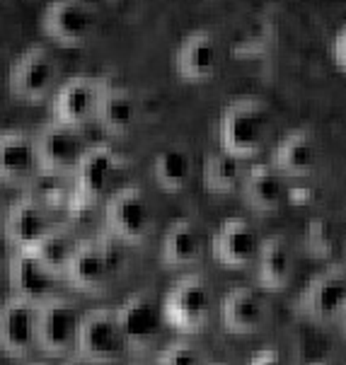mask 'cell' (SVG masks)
Instances as JSON below:
<instances>
[{
	"label": "cell",
	"mask_w": 346,
	"mask_h": 365,
	"mask_svg": "<svg viewBox=\"0 0 346 365\" xmlns=\"http://www.w3.org/2000/svg\"><path fill=\"white\" fill-rule=\"evenodd\" d=\"M269 131V109L259 97H238L220 114L218 138L225 153L238 160L252 158L262 150Z\"/></svg>",
	"instance_id": "6da1fadb"
},
{
	"label": "cell",
	"mask_w": 346,
	"mask_h": 365,
	"mask_svg": "<svg viewBox=\"0 0 346 365\" xmlns=\"http://www.w3.org/2000/svg\"><path fill=\"white\" fill-rule=\"evenodd\" d=\"M123 269L121 242L109 232L80 240L63 278L80 290H102Z\"/></svg>",
	"instance_id": "7a4b0ae2"
},
{
	"label": "cell",
	"mask_w": 346,
	"mask_h": 365,
	"mask_svg": "<svg viewBox=\"0 0 346 365\" xmlns=\"http://www.w3.org/2000/svg\"><path fill=\"white\" fill-rule=\"evenodd\" d=\"M213 293L203 274L179 276L163 298V317L177 331H201L211 319Z\"/></svg>",
	"instance_id": "3957f363"
},
{
	"label": "cell",
	"mask_w": 346,
	"mask_h": 365,
	"mask_svg": "<svg viewBox=\"0 0 346 365\" xmlns=\"http://www.w3.org/2000/svg\"><path fill=\"white\" fill-rule=\"evenodd\" d=\"M41 34L63 48H83L95 34L97 15L88 0H49L39 20Z\"/></svg>",
	"instance_id": "277c9868"
},
{
	"label": "cell",
	"mask_w": 346,
	"mask_h": 365,
	"mask_svg": "<svg viewBox=\"0 0 346 365\" xmlns=\"http://www.w3.org/2000/svg\"><path fill=\"white\" fill-rule=\"evenodd\" d=\"M107 232L119 242L141 245L153 230V208L146 191L136 184L116 189L104 206Z\"/></svg>",
	"instance_id": "5b68a950"
},
{
	"label": "cell",
	"mask_w": 346,
	"mask_h": 365,
	"mask_svg": "<svg viewBox=\"0 0 346 365\" xmlns=\"http://www.w3.org/2000/svg\"><path fill=\"white\" fill-rule=\"evenodd\" d=\"M36 160L39 172L56 177H71L78 167L83 153L88 150V143L83 138V128L66 126L58 121H49L34 135Z\"/></svg>",
	"instance_id": "8992f818"
},
{
	"label": "cell",
	"mask_w": 346,
	"mask_h": 365,
	"mask_svg": "<svg viewBox=\"0 0 346 365\" xmlns=\"http://www.w3.org/2000/svg\"><path fill=\"white\" fill-rule=\"evenodd\" d=\"M56 76L58 68L54 53L46 46H29L17 56V61L10 68V95L27 104L44 102L56 85Z\"/></svg>",
	"instance_id": "52a82bcc"
},
{
	"label": "cell",
	"mask_w": 346,
	"mask_h": 365,
	"mask_svg": "<svg viewBox=\"0 0 346 365\" xmlns=\"http://www.w3.org/2000/svg\"><path fill=\"white\" fill-rule=\"evenodd\" d=\"M116 324L121 329V336L126 341V349L146 351L160 339L163 331V302L151 290L131 293L126 300L114 310Z\"/></svg>",
	"instance_id": "ba28073f"
},
{
	"label": "cell",
	"mask_w": 346,
	"mask_h": 365,
	"mask_svg": "<svg viewBox=\"0 0 346 365\" xmlns=\"http://www.w3.org/2000/svg\"><path fill=\"white\" fill-rule=\"evenodd\" d=\"M83 314L63 295H54L36 305V346L49 356H63L76 349V336Z\"/></svg>",
	"instance_id": "9c48e42d"
},
{
	"label": "cell",
	"mask_w": 346,
	"mask_h": 365,
	"mask_svg": "<svg viewBox=\"0 0 346 365\" xmlns=\"http://www.w3.org/2000/svg\"><path fill=\"white\" fill-rule=\"evenodd\" d=\"M78 358L88 363H114L126 351V341L116 324L114 310L97 307L80 319L78 336H76Z\"/></svg>",
	"instance_id": "30bf717a"
},
{
	"label": "cell",
	"mask_w": 346,
	"mask_h": 365,
	"mask_svg": "<svg viewBox=\"0 0 346 365\" xmlns=\"http://www.w3.org/2000/svg\"><path fill=\"white\" fill-rule=\"evenodd\" d=\"M346 305V269L344 266H327L325 271L315 274L300 288L293 310L307 319H332Z\"/></svg>",
	"instance_id": "8fae6325"
},
{
	"label": "cell",
	"mask_w": 346,
	"mask_h": 365,
	"mask_svg": "<svg viewBox=\"0 0 346 365\" xmlns=\"http://www.w3.org/2000/svg\"><path fill=\"white\" fill-rule=\"evenodd\" d=\"M123 167V160L119 153L114 150L109 143H92L88 150L83 153L78 167L73 170V189L83 196L85 201L95 203L102 199V194H107L109 184Z\"/></svg>",
	"instance_id": "7c38bea8"
},
{
	"label": "cell",
	"mask_w": 346,
	"mask_h": 365,
	"mask_svg": "<svg viewBox=\"0 0 346 365\" xmlns=\"http://www.w3.org/2000/svg\"><path fill=\"white\" fill-rule=\"evenodd\" d=\"M36 346V305L12 295L0 305V351L24 358Z\"/></svg>",
	"instance_id": "4fadbf2b"
},
{
	"label": "cell",
	"mask_w": 346,
	"mask_h": 365,
	"mask_svg": "<svg viewBox=\"0 0 346 365\" xmlns=\"http://www.w3.org/2000/svg\"><path fill=\"white\" fill-rule=\"evenodd\" d=\"M138 109L131 90L116 80L114 76H104L97 80V100H95V119L107 133L126 135L133 128Z\"/></svg>",
	"instance_id": "5bb4252c"
},
{
	"label": "cell",
	"mask_w": 346,
	"mask_h": 365,
	"mask_svg": "<svg viewBox=\"0 0 346 365\" xmlns=\"http://www.w3.org/2000/svg\"><path fill=\"white\" fill-rule=\"evenodd\" d=\"M58 278L61 276L49 271L46 266L36 259L32 250L12 252V257L8 262V281H10L12 295H17V298L39 305V302H44L46 298L56 295Z\"/></svg>",
	"instance_id": "9a60e30c"
},
{
	"label": "cell",
	"mask_w": 346,
	"mask_h": 365,
	"mask_svg": "<svg viewBox=\"0 0 346 365\" xmlns=\"http://www.w3.org/2000/svg\"><path fill=\"white\" fill-rule=\"evenodd\" d=\"M218 71V44L208 29H194L175 51V73L182 83H208Z\"/></svg>",
	"instance_id": "2e32d148"
},
{
	"label": "cell",
	"mask_w": 346,
	"mask_h": 365,
	"mask_svg": "<svg viewBox=\"0 0 346 365\" xmlns=\"http://www.w3.org/2000/svg\"><path fill=\"white\" fill-rule=\"evenodd\" d=\"M54 225L56 222L51 220V213L39 201L24 194L5 213L3 232L17 250H34Z\"/></svg>",
	"instance_id": "e0dca14e"
},
{
	"label": "cell",
	"mask_w": 346,
	"mask_h": 365,
	"mask_svg": "<svg viewBox=\"0 0 346 365\" xmlns=\"http://www.w3.org/2000/svg\"><path fill=\"white\" fill-rule=\"evenodd\" d=\"M259 250V237L252 222L243 215L225 218L211 237L213 259L225 266H247L255 262Z\"/></svg>",
	"instance_id": "ac0fdd59"
},
{
	"label": "cell",
	"mask_w": 346,
	"mask_h": 365,
	"mask_svg": "<svg viewBox=\"0 0 346 365\" xmlns=\"http://www.w3.org/2000/svg\"><path fill=\"white\" fill-rule=\"evenodd\" d=\"M95 100H97V78L73 76L54 95L51 102L54 121L83 128L95 116Z\"/></svg>",
	"instance_id": "d6986e66"
},
{
	"label": "cell",
	"mask_w": 346,
	"mask_h": 365,
	"mask_svg": "<svg viewBox=\"0 0 346 365\" xmlns=\"http://www.w3.org/2000/svg\"><path fill=\"white\" fill-rule=\"evenodd\" d=\"M39 175L34 135L22 128L0 131V179L10 184H29Z\"/></svg>",
	"instance_id": "ffe728a7"
},
{
	"label": "cell",
	"mask_w": 346,
	"mask_h": 365,
	"mask_svg": "<svg viewBox=\"0 0 346 365\" xmlns=\"http://www.w3.org/2000/svg\"><path fill=\"white\" fill-rule=\"evenodd\" d=\"M267 317L264 298L252 286H235L223 295L220 302V319L223 327L233 334H255L262 329Z\"/></svg>",
	"instance_id": "44dd1931"
},
{
	"label": "cell",
	"mask_w": 346,
	"mask_h": 365,
	"mask_svg": "<svg viewBox=\"0 0 346 365\" xmlns=\"http://www.w3.org/2000/svg\"><path fill=\"white\" fill-rule=\"evenodd\" d=\"M271 167L279 175L307 177L317 167V143L307 128H290L271 153Z\"/></svg>",
	"instance_id": "7402d4cb"
},
{
	"label": "cell",
	"mask_w": 346,
	"mask_h": 365,
	"mask_svg": "<svg viewBox=\"0 0 346 365\" xmlns=\"http://www.w3.org/2000/svg\"><path fill=\"white\" fill-rule=\"evenodd\" d=\"M257 281L269 290L286 288L293 278V252L283 235H269L259 242L257 257Z\"/></svg>",
	"instance_id": "603a6c76"
},
{
	"label": "cell",
	"mask_w": 346,
	"mask_h": 365,
	"mask_svg": "<svg viewBox=\"0 0 346 365\" xmlns=\"http://www.w3.org/2000/svg\"><path fill=\"white\" fill-rule=\"evenodd\" d=\"M243 196L250 203V208L259 210V213H274L286 199V189H283L281 175L274 167L259 163L247 170L243 182Z\"/></svg>",
	"instance_id": "cb8c5ba5"
},
{
	"label": "cell",
	"mask_w": 346,
	"mask_h": 365,
	"mask_svg": "<svg viewBox=\"0 0 346 365\" xmlns=\"http://www.w3.org/2000/svg\"><path fill=\"white\" fill-rule=\"evenodd\" d=\"M201 252H203V237L194 220L177 218L165 230L163 247H160V257H163L165 264L189 266L201 257Z\"/></svg>",
	"instance_id": "d4e9b609"
},
{
	"label": "cell",
	"mask_w": 346,
	"mask_h": 365,
	"mask_svg": "<svg viewBox=\"0 0 346 365\" xmlns=\"http://www.w3.org/2000/svg\"><path fill=\"white\" fill-rule=\"evenodd\" d=\"M80 240L73 235L71 227L66 225H54L51 230H49L44 237H41V242L34 247V255L39 259L41 264L46 266L49 271H54L56 276H63L66 269H68V262H71L73 252H76Z\"/></svg>",
	"instance_id": "484cf974"
},
{
	"label": "cell",
	"mask_w": 346,
	"mask_h": 365,
	"mask_svg": "<svg viewBox=\"0 0 346 365\" xmlns=\"http://www.w3.org/2000/svg\"><path fill=\"white\" fill-rule=\"evenodd\" d=\"M153 177L165 191H179L187 187L191 179V155L187 148L170 145L160 150L153 160Z\"/></svg>",
	"instance_id": "4316f807"
},
{
	"label": "cell",
	"mask_w": 346,
	"mask_h": 365,
	"mask_svg": "<svg viewBox=\"0 0 346 365\" xmlns=\"http://www.w3.org/2000/svg\"><path fill=\"white\" fill-rule=\"evenodd\" d=\"M201 177H203V184L211 191H230L238 187L240 177H243V172H240V160L225 150L208 153L206 160H203Z\"/></svg>",
	"instance_id": "83f0119b"
},
{
	"label": "cell",
	"mask_w": 346,
	"mask_h": 365,
	"mask_svg": "<svg viewBox=\"0 0 346 365\" xmlns=\"http://www.w3.org/2000/svg\"><path fill=\"white\" fill-rule=\"evenodd\" d=\"M339 245V232L332 218H312L305 225V250L312 257L335 255Z\"/></svg>",
	"instance_id": "f1b7e54d"
},
{
	"label": "cell",
	"mask_w": 346,
	"mask_h": 365,
	"mask_svg": "<svg viewBox=\"0 0 346 365\" xmlns=\"http://www.w3.org/2000/svg\"><path fill=\"white\" fill-rule=\"evenodd\" d=\"M158 365H206V358L199 346L191 344L189 339H177L160 351Z\"/></svg>",
	"instance_id": "f546056e"
},
{
	"label": "cell",
	"mask_w": 346,
	"mask_h": 365,
	"mask_svg": "<svg viewBox=\"0 0 346 365\" xmlns=\"http://www.w3.org/2000/svg\"><path fill=\"white\" fill-rule=\"evenodd\" d=\"M332 61L342 73H346V24L332 39Z\"/></svg>",
	"instance_id": "4dcf8cb0"
},
{
	"label": "cell",
	"mask_w": 346,
	"mask_h": 365,
	"mask_svg": "<svg viewBox=\"0 0 346 365\" xmlns=\"http://www.w3.org/2000/svg\"><path fill=\"white\" fill-rule=\"evenodd\" d=\"M247 365H283V356L274 346H264V349H259L257 354L250 358Z\"/></svg>",
	"instance_id": "1f68e13d"
},
{
	"label": "cell",
	"mask_w": 346,
	"mask_h": 365,
	"mask_svg": "<svg viewBox=\"0 0 346 365\" xmlns=\"http://www.w3.org/2000/svg\"><path fill=\"white\" fill-rule=\"evenodd\" d=\"M63 365H90L88 361H83V358H68Z\"/></svg>",
	"instance_id": "d6a6232c"
},
{
	"label": "cell",
	"mask_w": 346,
	"mask_h": 365,
	"mask_svg": "<svg viewBox=\"0 0 346 365\" xmlns=\"http://www.w3.org/2000/svg\"><path fill=\"white\" fill-rule=\"evenodd\" d=\"M3 240H5V232H3V220H0V259H3Z\"/></svg>",
	"instance_id": "836d02e7"
},
{
	"label": "cell",
	"mask_w": 346,
	"mask_h": 365,
	"mask_svg": "<svg viewBox=\"0 0 346 365\" xmlns=\"http://www.w3.org/2000/svg\"><path fill=\"white\" fill-rule=\"evenodd\" d=\"M342 314H344V334H346V305H344V310H342Z\"/></svg>",
	"instance_id": "e575fe53"
},
{
	"label": "cell",
	"mask_w": 346,
	"mask_h": 365,
	"mask_svg": "<svg viewBox=\"0 0 346 365\" xmlns=\"http://www.w3.org/2000/svg\"><path fill=\"white\" fill-rule=\"evenodd\" d=\"M312 365H327V363H322V361H320V363H312Z\"/></svg>",
	"instance_id": "d590c367"
},
{
	"label": "cell",
	"mask_w": 346,
	"mask_h": 365,
	"mask_svg": "<svg viewBox=\"0 0 346 365\" xmlns=\"http://www.w3.org/2000/svg\"><path fill=\"white\" fill-rule=\"evenodd\" d=\"M32 365H49V363H32Z\"/></svg>",
	"instance_id": "8d00e7d4"
},
{
	"label": "cell",
	"mask_w": 346,
	"mask_h": 365,
	"mask_svg": "<svg viewBox=\"0 0 346 365\" xmlns=\"http://www.w3.org/2000/svg\"><path fill=\"white\" fill-rule=\"evenodd\" d=\"M218 365H225V363H218Z\"/></svg>",
	"instance_id": "74e56055"
}]
</instances>
